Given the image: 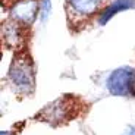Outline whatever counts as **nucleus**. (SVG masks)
Returning a JSON list of instances; mask_svg holds the SVG:
<instances>
[{
    "instance_id": "obj_2",
    "label": "nucleus",
    "mask_w": 135,
    "mask_h": 135,
    "mask_svg": "<svg viewBox=\"0 0 135 135\" xmlns=\"http://www.w3.org/2000/svg\"><path fill=\"white\" fill-rule=\"evenodd\" d=\"M106 90L116 97L135 95V69L131 66H119L106 78Z\"/></svg>"
},
{
    "instance_id": "obj_1",
    "label": "nucleus",
    "mask_w": 135,
    "mask_h": 135,
    "mask_svg": "<svg viewBox=\"0 0 135 135\" xmlns=\"http://www.w3.org/2000/svg\"><path fill=\"white\" fill-rule=\"evenodd\" d=\"M10 84L21 94H31L35 87V68L28 53H16L7 72Z\"/></svg>"
},
{
    "instance_id": "obj_4",
    "label": "nucleus",
    "mask_w": 135,
    "mask_h": 135,
    "mask_svg": "<svg viewBox=\"0 0 135 135\" xmlns=\"http://www.w3.org/2000/svg\"><path fill=\"white\" fill-rule=\"evenodd\" d=\"M69 106L71 104L66 101V98H57V100H54L53 103L46 106V107L37 115V119H41V120L56 126V125H59V123H62L66 118L71 116Z\"/></svg>"
},
{
    "instance_id": "obj_10",
    "label": "nucleus",
    "mask_w": 135,
    "mask_h": 135,
    "mask_svg": "<svg viewBox=\"0 0 135 135\" xmlns=\"http://www.w3.org/2000/svg\"><path fill=\"white\" fill-rule=\"evenodd\" d=\"M0 135H15V134L12 131H4V129H3V131L0 132Z\"/></svg>"
},
{
    "instance_id": "obj_7",
    "label": "nucleus",
    "mask_w": 135,
    "mask_h": 135,
    "mask_svg": "<svg viewBox=\"0 0 135 135\" xmlns=\"http://www.w3.org/2000/svg\"><path fill=\"white\" fill-rule=\"evenodd\" d=\"M2 34H3V40L7 46L10 47H16L19 46L21 38H22V30H21V24L16 21L10 19L3 24L2 28Z\"/></svg>"
},
{
    "instance_id": "obj_5",
    "label": "nucleus",
    "mask_w": 135,
    "mask_h": 135,
    "mask_svg": "<svg viewBox=\"0 0 135 135\" xmlns=\"http://www.w3.org/2000/svg\"><path fill=\"white\" fill-rule=\"evenodd\" d=\"M103 0H66V9L69 18L85 19L95 13Z\"/></svg>"
},
{
    "instance_id": "obj_8",
    "label": "nucleus",
    "mask_w": 135,
    "mask_h": 135,
    "mask_svg": "<svg viewBox=\"0 0 135 135\" xmlns=\"http://www.w3.org/2000/svg\"><path fill=\"white\" fill-rule=\"evenodd\" d=\"M51 9H53L51 0H41V3H40V21H41V24H47L49 18H50V15H51Z\"/></svg>"
},
{
    "instance_id": "obj_6",
    "label": "nucleus",
    "mask_w": 135,
    "mask_h": 135,
    "mask_svg": "<svg viewBox=\"0 0 135 135\" xmlns=\"http://www.w3.org/2000/svg\"><path fill=\"white\" fill-rule=\"evenodd\" d=\"M135 7V0H113L112 3H109L104 9L100 12L97 19V24L100 27H104L112 18H115L118 13L125 12V10L134 9Z\"/></svg>"
},
{
    "instance_id": "obj_9",
    "label": "nucleus",
    "mask_w": 135,
    "mask_h": 135,
    "mask_svg": "<svg viewBox=\"0 0 135 135\" xmlns=\"http://www.w3.org/2000/svg\"><path fill=\"white\" fill-rule=\"evenodd\" d=\"M120 135H135V126L134 125H126V128L123 129Z\"/></svg>"
},
{
    "instance_id": "obj_3",
    "label": "nucleus",
    "mask_w": 135,
    "mask_h": 135,
    "mask_svg": "<svg viewBox=\"0 0 135 135\" xmlns=\"http://www.w3.org/2000/svg\"><path fill=\"white\" fill-rule=\"evenodd\" d=\"M40 3L41 0H15L10 7V19L31 27L40 16Z\"/></svg>"
}]
</instances>
